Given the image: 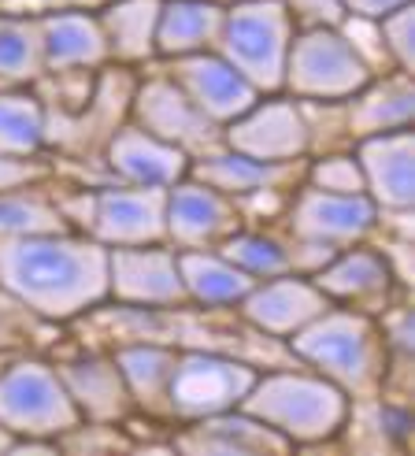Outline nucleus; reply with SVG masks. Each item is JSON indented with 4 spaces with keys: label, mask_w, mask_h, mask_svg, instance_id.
Masks as SVG:
<instances>
[{
    "label": "nucleus",
    "mask_w": 415,
    "mask_h": 456,
    "mask_svg": "<svg viewBox=\"0 0 415 456\" xmlns=\"http://www.w3.org/2000/svg\"><path fill=\"white\" fill-rule=\"evenodd\" d=\"M130 445L134 442L123 435V423H94V419H78L67 435L56 438V449H67V452H111Z\"/></svg>",
    "instance_id": "obj_34"
},
{
    "label": "nucleus",
    "mask_w": 415,
    "mask_h": 456,
    "mask_svg": "<svg viewBox=\"0 0 415 456\" xmlns=\"http://www.w3.org/2000/svg\"><path fill=\"white\" fill-rule=\"evenodd\" d=\"M260 368L248 360H234L223 353L178 349L171 386H167V416L171 423H193L204 416H219L241 408Z\"/></svg>",
    "instance_id": "obj_7"
},
{
    "label": "nucleus",
    "mask_w": 415,
    "mask_h": 456,
    "mask_svg": "<svg viewBox=\"0 0 415 456\" xmlns=\"http://www.w3.org/2000/svg\"><path fill=\"white\" fill-rule=\"evenodd\" d=\"M360 171H363V193L378 204V212H411L415 204V138L411 130L378 134L353 145Z\"/></svg>",
    "instance_id": "obj_19"
},
{
    "label": "nucleus",
    "mask_w": 415,
    "mask_h": 456,
    "mask_svg": "<svg viewBox=\"0 0 415 456\" xmlns=\"http://www.w3.org/2000/svg\"><path fill=\"white\" fill-rule=\"evenodd\" d=\"M0 289L49 323H71L108 301V248L78 231L0 238Z\"/></svg>",
    "instance_id": "obj_1"
},
{
    "label": "nucleus",
    "mask_w": 415,
    "mask_h": 456,
    "mask_svg": "<svg viewBox=\"0 0 415 456\" xmlns=\"http://www.w3.org/2000/svg\"><path fill=\"white\" fill-rule=\"evenodd\" d=\"M223 145L264 164H293L308 159V126L301 101L289 94H264L248 111L223 126Z\"/></svg>",
    "instance_id": "obj_11"
},
{
    "label": "nucleus",
    "mask_w": 415,
    "mask_h": 456,
    "mask_svg": "<svg viewBox=\"0 0 415 456\" xmlns=\"http://www.w3.org/2000/svg\"><path fill=\"white\" fill-rule=\"evenodd\" d=\"M53 178V167L37 156H4L0 152V193L27 190V186H45Z\"/></svg>",
    "instance_id": "obj_36"
},
{
    "label": "nucleus",
    "mask_w": 415,
    "mask_h": 456,
    "mask_svg": "<svg viewBox=\"0 0 415 456\" xmlns=\"http://www.w3.org/2000/svg\"><path fill=\"white\" fill-rule=\"evenodd\" d=\"M37 22H41L45 75H85L108 63V45L97 12L56 8V12H41Z\"/></svg>",
    "instance_id": "obj_21"
},
{
    "label": "nucleus",
    "mask_w": 415,
    "mask_h": 456,
    "mask_svg": "<svg viewBox=\"0 0 415 456\" xmlns=\"http://www.w3.org/2000/svg\"><path fill=\"white\" fill-rule=\"evenodd\" d=\"M223 15V0H164L156 22V60L212 53L219 41Z\"/></svg>",
    "instance_id": "obj_26"
},
{
    "label": "nucleus",
    "mask_w": 415,
    "mask_h": 456,
    "mask_svg": "<svg viewBox=\"0 0 415 456\" xmlns=\"http://www.w3.org/2000/svg\"><path fill=\"white\" fill-rule=\"evenodd\" d=\"M286 349L293 363L334 382L353 404L382 397L389 371H394L378 315L341 305H330L322 315H315L305 330L286 341Z\"/></svg>",
    "instance_id": "obj_2"
},
{
    "label": "nucleus",
    "mask_w": 415,
    "mask_h": 456,
    "mask_svg": "<svg viewBox=\"0 0 415 456\" xmlns=\"http://www.w3.org/2000/svg\"><path fill=\"white\" fill-rule=\"evenodd\" d=\"M327 308H330V301L319 293L312 275H279V279L252 282V289L238 305V315L256 334L286 346L297 330H305L312 319L322 315Z\"/></svg>",
    "instance_id": "obj_15"
},
{
    "label": "nucleus",
    "mask_w": 415,
    "mask_h": 456,
    "mask_svg": "<svg viewBox=\"0 0 415 456\" xmlns=\"http://www.w3.org/2000/svg\"><path fill=\"white\" fill-rule=\"evenodd\" d=\"M0 452H15V438L8 435L4 427H0Z\"/></svg>",
    "instance_id": "obj_39"
},
{
    "label": "nucleus",
    "mask_w": 415,
    "mask_h": 456,
    "mask_svg": "<svg viewBox=\"0 0 415 456\" xmlns=\"http://www.w3.org/2000/svg\"><path fill=\"white\" fill-rule=\"evenodd\" d=\"M12 4V12H27V15H41V12H56V8H94L104 0H4Z\"/></svg>",
    "instance_id": "obj_38"
},
{
    "label": "nucleus",
    "mask_w": 415,
    "mask_h": 456,
    "mask_svg": "<svg viewBox=\"0 0 415 456\" xmlns=\"http://www.w3.org/2000/svg\"><path fill=\"white\" fill-rule=\"evenodd\" d=\"M171 63V78L175 86L186 94L208 119L216 126H226L230 119H238L241 111H248L264 94H256L241 71H234L216 49L212 53H197V56H182V60H167Z\"/></svg>",
    "instance_id": "obj_17"
},
{
    "label": "nucleus",
    "mask_w": 415,
    "mask_h": 456,
    "mask_svg": "<svg viewBox=\"0 0 415 456\" xmlns=\"http://www.w3.org/2000/svg\"><path fill=\"white\" fill-rule=\"evenodd\" d=\"M341 4H345V15L378 22L382 15H389V12H397V8L411 4V0H341Z\"/></svg>",
    "instance_id": "obj_37"
},
{
    "label": "nucleus",
    "mask_w": 415,
    "mask_h": 456,
    "mask_svg": "<svg viewBox=\"0 0 415 456\" xmlns=\"http://www.w3.org/2000/svg\"><path fill=\"white\" fill-rule=\"evenodd\" d=\"M241 408L264 427H271L289 449L334 442L353 419V401L334 382L301 368V363L260 371Z\"/></svg>",
    "instance_id": "obj_3"
},
{
    "label": "nucleus",
    "mask_w": 415,
    "mask_h": 456,
    "mask_svg": "<svg viewBox=\"0 0 415 456\" xmlns=\"http://www.w3.org/2000/svg\"><path fill=\"white\" fill-rule=\"evenodd\" d=\"M175 449L197 452V456H264V452H289V445L264 427L245 408H230L219 416H204L193 423H178Z\"/></svg>",
    "instance_id": "obj_23"
},
{
    "label": "nucleus",
    "mask_w": 415,
    "mask_h": 456,
    "mask_svg": "<svg viewBox=\"0 0 415 456\" xmlns=\"http://www.w3.org/2000/svg\"><path fill=\"white\" fill-rule=\"evenodd\" d=\"M164 197L167 190L123 186L111 182L94 190V212H89V238L104 248H134L164 241Z\"/></svg>",
    "instance_id": "obj_14"
},
{
    "label": "nucleus",
    "mask_w": 415,
    "mask_h": 456,
    "mask_svg": "<svg viewBox=\"0 0 415 456\" xmlns=\"http://www.w3.org/2000/svg\"><path fill=\"white\" fill-rule=\"evenodd\" d=\"M293 30H338L345 22L341 0H282Z\"/></svg>",
    "instance_id": "obj_35"
},
{
    "label": "nucleus",
    "mask_w": 415,
    "mask_h": 456,
    "mask_svg": "<svg viewBox=\"0 0 415 456\" xmlns=\"http://www.w3.org/2000/svg\"><path fill=\"white\" fill-rule=\"evenodd\" d=\"M56 375L82 419L126 423L134 416V401H130V390H126L115 356L89 353V356H75V360H60Z\"/></svg>",
    "instance_id": "obj_22"
},
{
    "label": "nucleus",
    "mask_w": 415,
    "mask_h": 456,
    "mask_svg": "<svg viewBox=\"0 0 415 456\" xmlns=\"http://www.w3.org/2000/svg\"><path fill=\"white\" fill-rule=\"evenodd\" d=\"M219 253L241 267L248 279H279V275H312L334 256V248L327 245H312L293 234H274V231H234Z\"/></svg>",
    "instance_id": "obj_20"
},
{
    "label": "nucleus",
    "mask_w": 415,
    "mask_h": 456,
    "mask_svg": "<svg viewBox=\"0 0 415 456\" xmlns=\"http://www.w3.org/2000/svg\"><path fill=\"white\" fill-rule=\"evenodd\" d=\"M241 226H245L241 204L193 175L175 182L164 197V241L178 248V253H186V248H219Z\"/></svg>",
    "instance_id": "obj_12"
},
{
    "label": "nucleus",
    "mask_w": 415,
    "mask_h": 456,
    "mask_svg": "<svg viewBox=\"0 0 415 456\" xmlns=\"http://www.w3.org/2000/svg\"><path fill=\"white\" fill-rule=\"evenodd\" d=\"M312 282L319 286V293L330 305L367 312V315H382L397 301V289H401L386 256L363 241L338 248L319 271H312Z\"/></svg>",
    "instance_id": "obj_13"
},
{
    "label": "nucleus",
    "mask_w": 415,
    "mask_h": 456,
    "mask_svg": "<svg viewBox=\"0 0 415 456\" xmlns=\"http://www.w3.org/2000/svg\"><path fill=\"white\" fill-rule=\"evenodd\" d=\"M130 123L142 126L156 138L178 145L182 152L200 156L208 149L223 145V126H216L204 111L182 94L171 75H149L145 82H134L130 94Z\"/></svg>",
    "instance_id": "obj_10"
},
{
    "label": "nucleus",
    "mask_w": 415,
    "mask_h": 456,
    "mask_svg": "<svg viewBox=\"0 0 415 456\" xmlns=\"http://www.w3.org/2000/svg\"><path fill=\"white\" fill-rule=\"evenodd\" d=\"M178 271L182 286H186V301L197 308H238L256 282L230 264L219 248H186V253H178Z\"/></svg>",
    "instance_id": "obj_28"
},
{
    "label": "nucleus",
    "mask_w": 415,
    "mask_h": 456,
    "mask_svg": "<svg viewBox=\"0 0 415 456\" xmlns=\"http://www.w3.org/2000/svg\"><path fill=\"white\" fill-rule=\"evenodd\" d=\"M305 182L315 190H327V193H363V171H360V159L353 149L308 156Z\"/></svg>",
    "instance_id": "obj_32"
},
{
    "label": "nucleus",
    "mask_w": 415,
    "mask_h": 456,
    "mask_svg": "<svg viewBox=\"0 0 415 456\" xmlns=\"http://www.w3.org/2000/svg\"><path fill=\"white\" fill-rule=\"evenodd\" d=\"M345 108V126H349L353 145L363 138H378V134L411 130L415 116V82L404 71H386L371 75V82L360 86Z\"/></svg>",
    "instance_id": "obj_24"
},
{
    "label": "nucleus",
    "mask_w": 415,
    "mask_h": 456,
    "mask_svg": "<svg viewBox=\"0 0 415 456\" xmlns=\"http://www.w3.org/2000/svg\"><path fill=\"white\" fill-rule=\"evenodd\" d=\"M164 0H104L97 19L108 45V63L137 67L156 60V22Z\"/></svg>",
    "instance_id": "obj_27"
},
{
    "label": "nucleus",
    "mask_w": 415,
    "mask_h": 456,
    "mask_svg": "<svg viewBox=\"0 0 415 456\" xmlns=\"http://www.w3.org/2000/svg\"><path fill=\"white\" fill-rule=\"evenodd\" d=\"M115 363L123 371V382L130 390L134 401V412H142L145 419H159V423H171L167 416V386H171V371H175V360L178 349L164 346V341H126L111 353Z\"/></svg>",
    "instance_id": "obj_25"
},
{
    "label": "nucleus",
    "mask_w": 415,
    "mask_h": 456,
    "mask_svg": "<svg viewBox=\"0 0 415 456\" xmlns=\"http://www.w3.org/2000/svg\"><path fill=\"white\" fill-rule=\"evenodd\" d=\"M45 78L41 22L27 12H0V86H37Z\"/></svg>",
    "instance_id": "obj_30"
},
{
    "label": "nucleus",
    "mask_w": 415,
    "mask_h": 456,
    "mask_svg": "<svg viewBox=\"0 0 415 456\" xmlns=\"http://www.w3.org/2000/svg\"><path fill=\"white\" fill-rule=\"evenodd\" d=\"M82 416L75 412L56 363L37 356H19L0 368V427L19 442H37L56 449V438L67 435Z\"/></svg>",
    "instance_id": "obj_5"
},
{
    "label": "nucleus",
    "mask_w": 415,
    "mask_h": 456,
    "mask_svg": "<svg viewBox=\"0 0 415 456\" xmlns=\"http://www.w3.org/2000/svg\"><path fill=\"white\" fill-rule=\"evenodd\" d=\"M308 159H293V164H264L245 152H234L226 145H216L190 159V175L208 182L212 190L226 193L230 200L267 197V193H293L305 182Z\"/></svg>",
    "instance_id": "obj_18"
},
{
    "label": "nucleus",
    "mask_w": 415,
    "mask_h": 456,
    "mask_svg": "<svg viewBox=\"0 0 415 456\" xmlns=\"http://www.w3.org/2000/svg\"><path fill=\"white\" fill-rule=\"evenodd\" d=\"M378 37H382V49L394 63V71L411 75L415 71V8L404 4L397 12H389L378 19Z\"/></svg>",
    "instance_id": "obj_33"
},
{
    "label": "nucleus",
    "mask_w": 415,
    "mask_h": 456,
    "mask_svg": "<svg viewBox=\"0 0 415 456\" xmlns=\"http://www.w3.org/2000/svg\"><path fill=\"white\" fill-rule=\"evenodd\" d=\"M190 152L156 138V134L134 126L130 119L111 130L104 142V164L115 182L123 186H145V190H171L175 182L190 175Z\"/></svg>",
    "instance_id": "obj_16"
},
{
    "label": "nucleus",
    "mask_w": 415,
    "mask_h": 456,
    "mask_svg": "<svg viewBox=\"0 0 415 456\" xmlns=\"http://www.w3.org/2000/svg\"><path fill=\"white\" fill-rule=\"evenodd\" d=\"M108 301L126 312H182L190 308L178 271V248L167 241L108 248Z\"/></svg>",
    "instance_id": "obj_8"
},
{
    "label": "nucleus",
    "mask_w": 415,
    "mask_h": 456,
    "mask_svg": "<svg viewBox=\"0 0 415 456\" xmlns=\"http://www.w3.org/2000/svg\"><path fill=\"white\" fill-rule=\"evenodd\" d=\"M371 82V67L360 60L341 30H297L289 41L282 94L293 101H349Z\"/></svg>",
    "instance_id": "obj_6"
},
{
    "label": "nucleus",
    "mask_w": 415,
    "mask_h": 456,
    "mask_svg": "<svg viewBox=\"0 0 415 456\" xmlns=\"http://www.w3.org/2000/svg\"><path fill=\"white\" fill-rule=\"evenodd\" d=\"M53 231H71V226H67L56 208V197L45 186L0 193V238H30Z\"/></svg>",
    "instance_id": "obj_31"
},
{
    "label": "nucleus",
    "mask_w": 415,
    "mask_h": 456,
    "mask_svg": "<svg viewBox=\"0 0 415 456\" xmlns=\"http://www.w3.org/2000/svg\"><path fill=\"white\" fill-rule=\"evenodd\" d=\"M293 34L282 0H230L216 53L256 86V94H282Z\"/></svg>",
    "instance_id": "obj_4"
},
{
    "label": "nucleus",
    "mask_w": 415,
    "mask_h": 456,
    "mask_svg": "<svg viewBox=\"0 0 415 456\" xmlns=\"http://www.w3.org/2000/svg\"><path fill=\"white\" fill-rule=\"evenodd\" d=\"M378 231V204L367 193H327L301 182L289 193L286 212V234L327 245V248H349L360 245Z\"/></svg>",
    "instance_id": "obj_9"
},
{
    "label": "nucleus",
    "mask_w": 415,
    "mask_h": 456,
    "mask_svg": "<svg viewBox=\"0 0 415 456\" xmlns=\"http://www.w3.org/2000/svg\"><path fill=\"white\" fill-rule=\"evenodd\" d=\"M49 145V108L30 86H0V152L41 156Z\"/></svg>",
    "instance_id": "obj_29"
}]
</instances>
